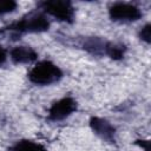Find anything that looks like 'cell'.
Instances as JSON below:
<instances>
[{
	"label": "cell",
	"mask_w": 151,
	"mask_h": 151,
	"mask_svg": "<svg viewBox=\"0 0 151 151\" xmlns=\"http://www.w3.org/2000/svg\"><path fill=\"white\" fill-rule=\"evenodd\" d=\"M12 59L15 63H29L35 59V53L28 47H15L12 51Z\"/></svg>",
	"instance_id": "5b68a950"
},
{
	"label": "cell",
	"mask_w": 151,
	"mask_h": 151,
	"mask_svg": "<svg viewBox=\"0 0 151 151\" xmlns=\"http://www.w3.org/2000/svg\"><path fill=\"white\" fill-rule=\"evenodd\" d=\"M15 151H45V149L32 142H22L17 145Z\"/></svg>",
	"instance_id": "8992f818"
},
{
	"label": "cell",
	"mask_w": 151,
	"mask_h": 151,
	"mask_svg": "<svg viewBox=\"0 0 151 151\" xmlns=\"http://www.w3.org/2000/svg\"><path fill=\"white\" fill-rule=\"evenodd\" d=\"M14 7H15V4L12 1H0V14L11 12L13 11Z\"/></svg>",
	"instance_id": "52a82bcc"
},
{
	"label": "cell",
	"mask_w": 151,
	"mask_h": 151,
	"mask_svg": "<svg viewBox=\"0 0 151 151\" xmlns=\"http://www.w3.org/2000/svg\"><path fill=\"white\" fill-rule=\"evenodd\" d=\"M73 110H74V101L70 98H64L52 106L50 111V116L52 119H63L67 117Z\"/></svg>",
	"instance_id": "3957f363"
},
{
	"label": "cell",
	"mask_w": 151,
	"mask_h": 151,
	"mask_svg": "<svg viewBox=\"0 0 151 151\" xmlns=\"http://www.w3.org/2000/svg\"><path fill=\"white\" fill-rule=\"evenodd\" d=\"M142 35H143V38H144L146 41H149V38H150V28H149V25H146V26L143 28Z\"/></svg>",
	"instance_id": "ba28073f"
},
{
	"label": "cell",
	"mask_w": 151,
	"mask_h": 151,
	"mask_svg": "<svg viewBox=\"0 0 151 151\" xmlns=\"http://www.w3.org/2000/svg\"><path fill=\"white\" fill-rule=\"evenodd\" d=\"M45 9L51 13L52 15L61 19V20H68L72 18V8L66 2L54 1V2H46Z\"/></svg>",
	"instance_id": "277c9868"
},
{
	"label": "cell",
	"mask_w": 151,
	"mask_h": 151,
	"mask_svg": "<svg viewBox=\"0 0 151 151\" xmlns=\"http://www.w3.org/2000/svg\"><path fill=\"white\" fill-rule=\"evenodd\" d=\"M60 70L48 61H42L35 65L31 72L29 78L37 84H50L60 78Z\"/></svg>",
	"instance_id": "6da1fadb"
},
{
	"label": "cell",
	"mask_w": 151,
	"mask_h": 151,
	"mask_svg": "<svg viewBox=\"0 0 151 151\" xmlns=\"http://www.w3.org/2000/svg\"><path fill=\"white\" fill-rule=\"evenodd\" d=\"M111 17L114 20H122V21H131V20H136L140 17V12L137 7H134L133 5H129V4H114L111 9H110Z\"/></svg>",
	"instance_id": "7a4b0ae2"
}]
</instances>
